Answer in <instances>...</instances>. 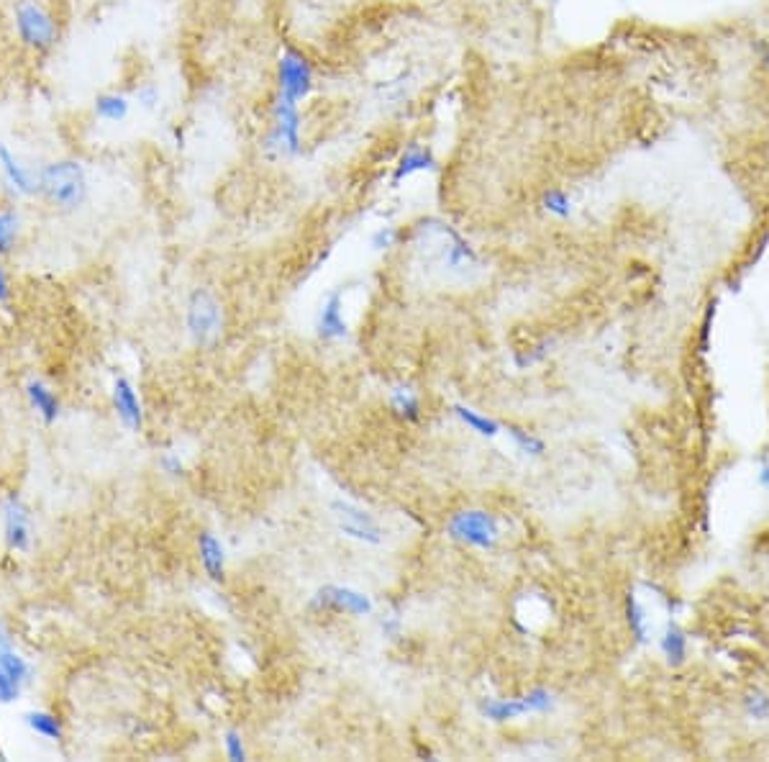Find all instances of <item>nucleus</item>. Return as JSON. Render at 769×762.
I'll return each mask as SVG.
<instances>
[{
    "instance_id": "obj_5",
    "label": "nucleus",
    "mask_w": 769,
    "mask_h": 762,
    "mask_svg": "<svg viewBox=\"0 0 769 762\" xmlns=\"http://www.w3.org/2000/svg\"><path fill=\"white\" fill-rule=\"evenodd\" d=\"M447 537L472 549L493 552L501 540V524L490 511L464 509L447 518Z\"/></svg>"
},
{
    "instance_id": "obj_26",
    "label": "nucleus",
    "mask_w": 769,
    "mask_h": 762,
    "mask_svg": "<svg viewBox=\"0 0 769 762\" xmlns=\"http://www.w3.org/2000/svg\"><path fill=\"white\" fill-rule=\"evenodd\" d=\"M21 229V216L16 208H0V254L13 252Z\"/></svg>"
},
{
    "instance_id": "obj_30",
    "label": "nucleus",
    "mask_w": 769,
    "mask_h": 762,
    "mask_svg": "<svg viewBox=\"0 0 769 762\" xmlns=\"http://www.w3.org/2000/svg\"><path fill=\"white\" fill-rule=\"evenodd\" d=\"M549 342H539V345L533 346H526V349H518L516 354H513V362H516V368L526 369L531 368V365H539L547 354H549Z\"/></svg>"
},
{
    "instance_id": "obj_12",
    "label": "nucleus",
    "mask_w": 769,
    "mask_h": 762,
    "mask_svg": "<svg viewBox=\"0 0 769 762\" xmlns=\"http://www.w3.org/2000/svg\"><path fill=\"white\" fill-rule=\"evenodd\" d=\"M349 334V323L344 319V293L331 291L323 298L321 311L315 316V337L321 342H341Z\"/></svg>"
},
{
    "instance_id": "obj_34",
    "label": "nucleus",
    "mask_w": 769,
    "mask_h": 762,
    "mask_svg": "<svg viewBox=\"0 0 769 762\" xmlns=\"http://www.w3.org/2000/svg\"><path fill=\"white\" fill-rule=\"evenodd\" d=\"M11 277H8V270L3 268V262H0V306H8L11 303Z\"/></svg>"
},
{
    "instance_id": "obj_15",
    "label": "nucleus",
    "mask_w": 769,
    "mask_h": 762,
    "mask_svg": "<svg viewBox=\"0 0 769 762\" xmlns=\"http://www.w3.org/2000/svg\"><path fill=\"white\" fill-rule=\"evenodd\" d=\"M198 555H200V565L206 570V575L214 583H223L226 578V549L214 532H203L198 537Z\"/></svg>"
},
{
    "instance_id": "obj_33",
    "label": "nucleus",
    "mask_w": 769,
    "mask_h": 762,
    "mask_svg": "<svg viewBox=\"0 0 769 762\" xmlns=\"http://www.w3.org/2000/svg\"><path fill=\"white\" fill-rule=\"evenodd\" d=\"M19 696H21V683H16L5 673H0V704H13Z\"/></svg>"
},
{
    "instance_id": "obj_1",
    "label": "nucleus",
    "mask_w": 769,
    "mask_h": 762,
    "mask_svg": "<svg viewBox=\"0 0 769 762\" xmlns=\"http://www.w3.org/2000/svg\"><path fill=\"white\" fill-rule=\"evenodd\" d=\"M403 245L413 249L423 268L452 280H472L482 270L478 249L452 223L436 216L418 219L410 223L408 231L403 229Z\"/></svg>"
},
{
    "instance_id": "obj_20",
    "label": "nucleus",
    "mask_w": 769,
    "mask_h": 762,
    "mask_svg": "<svg viewBox=\"0 0 769 762\" xmlns=\"http://www.w3.org/2000/svg\"><path fill=\"white\" fill-rule=\"evenodd\" d=\"M390 411L392 416L403 424H418L421 416H423V408H421V398L413 393L406 385H395L392 393H390Z\"/></svg>"
},
{
    "instance_id": "obj_17",
    "label": "nucleus",
    "mask_w": 769,
    "mask_h": 762,
    "mask_svg": "<svg viewBox=\"0 0 769 762\" xmlns=\"http://www.w3.org/2000/svg\"><path fill=\"white\" fill-rule=\"evenodd\" d=\"M93 113H96L97 121L105 123H123L128 116H131V100L123 93H97L96 100H93Z\"/></svg>"
},
{
    "instance_id": "obj_35",
    "label": "nucleus",
    "mask_w": 769,
    "mask_h": 762,
    "mask_svg": "<svg viewBox=\"0 0 769 762\" xmlns=\"http://www.w3.org/2000/svg\"><path fill=\"white\" fill-rule=\"evenodd\" d=\"M162 468L167 470L169 475H183V460L177 455H165L162 457Z\"/></svg>"
},
{
    "instance_id": "obj_22",
    "label": "nucleus",
    "mask_w": 769,
    "mask_h": 762,
    "mask_svg": "<svg viewBox=\"0 0 769 762\" xmlns=\"http://www.w3.org/2000/svg\"><path fill=\"white\" fill-rule=\"evenodd\" d=\"M454 416L470 429V432H475V434H480V437H485V439H493V437H498L501 432H503V424L501 421H495V418L485 416V414H480V411H475V408H470V406H462V403H457L454 408Z\"/></svg>"
},
{
    "instance_id": "obj_14",
    "label": "nucleus",
    "mask_w": 769,
    "mask_h": 762,
    "mask_svg": "<svg viewBox=\"0 0 769 762\" xmlns=\"http://www.w3.org/2000/svg\"><path fill=\"white\" fill-rule=\"evenodd\" d=\"M113 408L119 418L134 432H142L144 426V411H142V400L136 395V388L128 377H119L113 383Z\"/></svg>"
},
{
    "instance_id": "obj_3",
    "label": "nucleus",
    "mask_w": 769,
    "mask_h": 762,
    "mask_svg": "<svg viewBox=\"0 0 769 762\" xmlns=\"http://www.w3.org/2000/svg\"><path fill=\"white\" fill-rule=\"evenodd\" d=\"M303 116L300 105L275 93L269 105V126L262 139V152L269 159H292L303 152Z\"/></svg>"
},
{
    "instance_id": "obj_19",
    "label": "nucleus",
    "mask_w": 769,
    "mask_h": 762,
    "mask_svg": "<svg viewBox=\"0 0 769 762\" xmlns=\"http://www.w3.org/2000/svg\"><path fill=\"white\" fill-rule=\"evenodd\" d=\"M0 673H5L8 678H13V680L21 683V686H24L26 680H28V675H31L28 665H26L24 657L16 652V647H13L11 637H8V632L3 629V624H0Z\"/></svg>"
},
{
    "instance_id": "obj_31",
    "label": "nucleus",
    "mask_w": 769,
    "mask_h": 762,
    "mask_svg": "<svg viewBox=\"0 0 769 762\" xmlns=\"http://www.w3.org/2000/svg\"><path fill=\"white\" fill-rule=\"evenodd\" d=\"M134 98H136V103H139L144 111H154V108L162 103V90H159L157 82H142V85L136 88Z\"/></svg>"
},
{
    "instance_id": "obj_9",
    "label": "nucleus",
    "mask_w": 769,
    "mask_h": 762,
    "mask_svg": "<svg viewBox=\"0 0 769 762\" xmlns=\"http://www.w3.org/2000/svg\"><path fill=\"white\" fill-rule=\"evenodd\" d=\"M331 511H334L338 529H341L346 537L364 541V544H383L384 541L383 526L377 524V518L372 517L369 511H364V509L349 503V501H334V503H331Z\"/></svg>"
},
{
    "instance_id": "obj_10",
    "label": "nucleus",
    "mask_w": 769,
    "mask_h": 762,
    "mask_svg": "<svg viewBox=\"0 0 769 762\" xmlns=\"http://www.w3.org/2000/svg\"><path fill=\"white\" fill-rule=\"evenodd\" d=\"M0 173L13 198L39 196V170H31L28 165H24V159L3 142H0Z\"/></svg>"
},
{
    "instance_id": "obj_4",
    "label": "nucleus",
    "mask_w": 769,
    "mask_h": 762,
    "mask_svg": "<svg viewBox=\"0 0 769 762\" xmlns=\"http://www.w3.org/2000/svg\"><path fill=\"white\" fill-rule=\"evenodd\" d=\"M13 28L21 47L34 54H49L59 39V24L42 0H16Z\"/></svg>"
},
{
    "instance_id": "obj_37",
    "label": "nucleus",
    "mask_w": 769,
    "mask_h": 762,
    "mask_svg": "<svg viewBox=\"0 0 769 762\" xmlns=\"http://www.w3.org/2000/svg\"><path fill=\"white\" fill-rule=\"evenodd\" d=\"M762 62H765V67H767V70H769V47H767V44L762 47Z\"/></svg>"
},
{
    "instance_id": "obj_6",
    "label": "nucleus",
    "mask_w": 769,
    "mask_h": 762,
    "mask_svg": "<svg viewBox=\"0 0 769 762\" xmlns=\"http://www.w3.org/2000/svg\"><path fill=\"white\" fill-rule=\"evenodd\" d=\"M275 93L292 103H303L315 88V67L306 51L288 47L277 57V73H275Z\"/></svg>"
},
{
    "instance_id": "obj_21",
    "label": "nucleus",
    "mask_w": 769,
    "mask_h": 762,
    "mask_svg": "<svg viewBox=\"0 0 769 762\" xmlns=\"http://www.w3.org/2000/svg\"><path fill=\"white\" fill-rule=\"evenodd\" d=\"M26 395H28L31 408L44 418L47 424L57 421V416H59V398L54 395L51 388H47V385L39 383V380H31V383L26 385Z\"/></svg>"
},
{
    "instance_id": "obj_13",
    "label": "nucleus",
    "mask_w": 769,
    "mask_h": 762,
    "mask_svg": "<svg viewBox=\"0 0 769 762\" xmlns=\"http://www.w3.org/2000/svg\"><path fill=\"white\" fill-rule=\"evenodd\" d=\"M436 170H439V159H436L433 149L426 147V144H418V142H410L400 152V157L395 159L390 183H392V188H398L403 180H408L413 175L436 173Z\"/></svg>"
},
{
    "instance_id": "obj_7",
    "label": "nucleus",
    "mask_w": 769,
    "mask_h": 762,
    "mask_svg": "<svg viewBox=\"0 0 769 762\" xmlns=\"http://www.w3.org/2000/svg\"><path fill=\"white\" fill-rule=\"evenodd\" d=\"M221 306L216 295L206 288H198L188 300V314H185V326L188 334L198 346H211L221 337Z\"/></svg>"
},
{
    "instance_id": "obj_16",
    "label": "nucleus",
    "mask_w": 769,
    "mask_h": 762,
    "mask_svg": "<svg viewBox=\"0 0 769 762\" xmlns=\"http://www.w3.org/2000/svg\"><path fill=\"white\" fill-rule=\"evenodd\" d=\"M480 713L495 724H505V721H513V719H521V716L531 713L529 698H526V693L516 696V698H485V701H480Z\"/></svg>"
},
{
    "instance_id": "obj_11",
    "label": "nucleus",
    "mask_w": 769,
    "mask_h": 762,
    "mask_svg": "<svg viewBox=\"0 0 769 762\" xmlns=\"http://www.w3.org/2000/svg\"><path fill=\"white\" fill-rule=\"evenodd\" d=\"M3 537L13 552H24L31 544V514L19 495H8L3 503Z\"/></svg>"
},
{
    "instance_id": "obj_36",
    "label": "nucleus",
    "mask_w": 769,
    "mask_h": 762,
    "mask_svg": "<svg viewBox=\"0 0 769 762\" xmlns=\"http://www.w3.org/2000/svg\"><path fill=\"white\" fill-rule=\"evenodd\" d=\"M757 483H759L769 495V463H762V465H759V470H757Z\"/></svg>"
},
{
    "instance_id": "obj_28",
    "label": "nucleus",
    "mask_w": 769,
    "mask_h": 762,
    "mask_svg": "<svg viewBox=\"0 0 769 762\" xmlns=\"http://www.w3.org/2000/svg\"><path fill=\"white\" fill-rule=\"evenodd\" d=\"M403 245V229L398 226H380L372 237H369V246L372 252H390L395 246Z\"/></svg>"
},
{
    "instance_id": "obj_29",
    "label": "nucleus",
    "mask_w": 769,
    "mask_h": 762,
    "mask_svg": "<svg viewBox=\"0 0 769 762\" xmlns=\"http://www.w3.org/2000/svg\"><path fill=\"white\" fill-rule=\"evenodd\" d=\"M744 711L749 719L765 721L769 719V696L762 690H749L744 696Z\"/></svg>"
},
{
    "instance_id": "obj_8",
    "label": "nucleus",
    "mask_w": 769,
    "mask_h": 762,
    "mask_svg": "<svg viewBox=\"0 0 769 762\" xmlns=\"http://www.w3.org/2000/svg\"><path fill=\"white\" fill-rule=\"evenodd\" d=\"M313 611L323 614H346V616H367L372 614V601L367 593H360L346 586H323L315 590L311 601Z\"/></svg>"
},
{
    "instance_id": "obj_27",
    "label": "nucleus",
    "mask_w": 769,
    "mask_h": 762,
    "mask_svg": "<svg viewBox=\"0 0 769 762\" xmlns=\"http://www.w3.org/2000/svg\"><path fill=\"white\" fill-rule=\"evenodd\" d=\"M541 208H544L547 214L556 216V219H570L572 211H575L572 198L567 196L562 188H552V190H547V193L541 196Z\"/></svg>"
},
{
    "instance_id": "obj_18",
    "label": "nucleus",
    "mask_w": 769,
    "mask_h": 762,
    "mask_svg": "<svg viewBox=\"0 0 769 762\" xmlns=\"http://www.w3.org/2000/svg\"><path fill=\"white\" fill-rule=\"evenodd\" d=\"M659 649L670 667H682L687 663V632L677 621H670L659 637Z\"/></svg>"
},
{
    "instance_id": "obj_2",
    "label": "nucleus",
    "mask_w": 769,
    "mask_h": 762,
    "mask_svg": "<svg viewBox=\"0 0 769 762\" xmlns=\"http://www.w3.org/2000/svg\"><path fill=\"white\" fill-rule=\"evenodd\" d=\"M88 190L85 165L74 157H62L39 167V196L62 214L77 211L88 200Z\"/></svg>"
},
{
    "instance_id": "obj_25",
    "label": "nucleus",
    "mask_w": 769,
    "mask_h": 762,
    "mask_svg": "<svg viewBox=\"0 0 769 762\" xmlns=\"http://www.w3.org/2000/svg\"><path fill=\"white\" fill-rule=\"evenodd\" d=\"M505 432H508V437L513 439V444H516L524 455H529V457H541V455L547 452V442H544L541 437H536L533 432H526L524 426L508 424Z\"/></svg>"
},
{
    "instance_id": "obj_32",
    "label": "nucleus",
    "mask_w": 769,
    "mask_h": 762,
    "mask_svg": "<svg viewBox=\"0 0 769 762\" xmlns=\"http://www.w3.org/2000/svg\"><path fill=\"white\" fill-rule=\"evenodd\" d=\"M223 747H226V758H229V760L234 762L246 760V747H244V742H241L239 732H226V737H223Z\"/></svg>"
},
{
    "instance_id": "obj_23",
    "label": "nucleus",
    "mask_w": 769,
    "mask_h": 762,
    "mask_svg": "<svg viewBox=\"0 0 769 762\" xmlns=\"http://www.w3.org/2000/svg\"><path fill=\"white\" fill-rule=\"evenodd\" d=\"M625 624H628V632L636 644H644L649 640V616H647V609L641 606V601L636 598V593L631 590L625 595Z\"/></svg>"
},
{
    "instance_id": "obj_24",
    "label": "nucleus",
    "mask_w": 769,
    "mask_h": 762,
    "mask_svg": "<svg viewBox=\"0 0 769 762\" xmlns=\"http://www.w3.org/2000/svg\"><path fill=\"white\" fill-rule=\"evenodd\" d=\"M24 724L39 737L49 739V742H59L65 729H62V719L57 713L49 711H28L24 713Z\"/></svg>"
}]
</instances>
